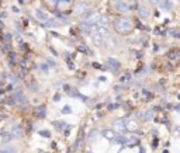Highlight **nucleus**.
<instances>
[{
    "mask_svg": "<svg viewBox=\"0 0 180 153\" xmlns=\"http://www.w3.org/2000/svg\"><path fill=\"white\" fill-rule=\"evenodd\" d=\"M41 70H42V72H45V73H48L49 66H48L47 63H42V65H41Z\"/></svg>",
    "mask_w": 180,
    "mask_h": 153,
    "instance_id": "7c9ffc66",
    "label": "nucleus"
},
{
    "mask_svg": "<svg viewBox=\"0 0 180 153\" xmlns=\"http://www.w3.org/2000/svg\"><path fill=\"white\" fill-rule=\"evenodd\" d=\"M59 98H61V97H59V96H58V94H56V96L53 97V101H59Z\"/></svg>",
    "mask_w": 180,
    "mask_h": 153,
    "instance_id": "4c0bfd02",
    "label": "nucleus"
},
{
    "mask_svg": "<svg viewBox=\"0 0 180 153\" xmlns=\"http://www.w3.org/2000/svg\"><path fill=\"white\" fill-rule=\"evenodd\" d=\"M142 120L143 121H149V120H152V117H153V113L152 111H145V113H142Z\"/></svg>",
    "mask_w": 180,
    "mask_h": 153,
    "instance_id": "412c9836",
    "label": "nucleus"
},
{
    "mask_svg": "<svg viewBox=\"0 0 180 153\" xmlns=\"http://www.w3.org/2000/svg\"><path fill=\"white\" fill-rule=\"evenodd\" d=\"M107 65H108V69H110L113 73H117L121 69V63H120L117 59H114V58H108L107 59Z\"/></svg>",
    "mask_w": 180,
    "mask_h": 153,
    "instance_id": "423d86ee",
    "label": "nucleus"
},
{
    "mask_svg": "<svg viewBox=\"0 0 180 153\" xmlns=\"http://www.w3.org/2000/svg\"><path fill=\"white\" fill-rule=\"evenodd\" d=\"M27 87H28L31 91H38V90H40L38 83L35 80H33V79H31V80H27Z\"/></svg>",
    "mask_w": 180,
    "mask_h": 153,
    "instance_id": "f3484780",
    "label": "nucleus"
},
{
    "mask_svg": "<svg viewBox=\"0 0 180 153\" xmlns=\"http://www.w3.org/2000/svg\"><path fill=\"white\" fill-rule=\"evenodd\" d=\"M92 40H93L94 45H97V46H100V45H101L103 42H104V38H103V37L100 35V34H98L97 31L92 34Z\"/></svg>",
    "mask_w": 180,
    "mask_h": 153,
    "instance_id": "4468645a",
    "label": "nucleus"
},
{
    "mask_svg": "<svg viewBox=\"0 0 180 153\" xmlns=\"http://www.w3.org/2000/svg\"><path fill=\"white\" fill-rule=\"evenodd\" d=\"M101 136L106 138V139H108V141H113L115 138V133L113 129H103L101 131Z\"/></svg>",
    "mask_w": 180,
    "mask_h": 153,
    "instance_id": "2eb2a0df",
    "label": "nucleus"
},
{
    "mask_svg": "<svg viewBox=\"0 0 180 153\" xmlns=\"http://www.w3.org/2000/svg\"><path fill=\"white\" fill-rule=\"evenodd\" d=\"M11 38H13V37L10 35V34H6V35H4V40H6V42H8V44H10V41H11Z\"/></svg>",
    "mask_w": 180,
    "mask_h": 153,
    "instance_id": "f704fd0d",
    "label": "nucleus"
},
{
    "mask_svg": "<svg viewBox=\"0 0 180 153\" xmlns=\"http://www.w3.org/2000/svg\"><path fill=\"white\" fill-rule=\"evenodd\" d=\"M8 63L11 65V66H14V65H16V53L10 52V56H8Z\"/></svg>",
    "mask_w": 180,
    "mask_h": 153,
    "instance_id": "a878e982",
    "label": "nucleus"
},
{
    "mask_svg": "<svg viewBox=\"0 0 180 153\" xmlns=\"http://www.w3.org/2000/svg\"><path fill=\"white\" fill-rule=\"evenodd\" d=\"M100 18H101V14H100V13H97V11H89L86 14V18H85V20H86L87 23H90V24H98Z\"/></svg>",
    "mask_w": 180,
    "mask_h": 153,
    "instance_id": "39448f33",
    "label": "nucleus"
},
{
    "mask_svg": "<svg viewBox=\"0 0 180 153\" xmlns=\"http://www.w3.org/2000/svg\"><path fill=\"white\" fill-rule=\"evenodd\" d=\"M79 30L85 32V34H93V32H96L98 30V24H90L86 20H83L79 23Z\"/></svg>",
    "mask_w": 180,
    "mask_h": 153,
    "instance_id": "f03ea898",
    "label": "nucleus"
},
{
    "mask_svg": "<svg viewBox=\"0 0 180 153\" xmlns=\"http://www.w3.org/2000/svg\"><path fill=\"white\" fill-rule=\"evenodd\" d=\"M35 115L38 118H45L47 117V107L45 105H40L37 110H35Z\"/></svg>",
    "mask_w": 180,
    "mask_h": 153,
    "instance_id": "dca6fc26",
    "label": "nucleus"
},
{
    "mask_svg": "<svg viewBox=\"0 0 180 153\" xmlns=\"http://www.w3.org/2000/svg\"><path fill=\"white\" fill-rule=\"evenodd\" d=\"M53 125H55V128L59 129V131L63 129V128H66V124L63 121H55V122H53Z\"/></svg>",
    "mask_w": 180,
    "mask_h": 153,
    "instance_id": "b1692460",
    "label": "nucleus"
},
{
    "mask_svg": "<svg viewBox=\"0 0 180 153\" xmlns=\"http://www.w3.org/2000/svg\"><path fill=\"white\" fill-rule=\"evenodd\" d=\"M149 14H151V10H149L146 6H139L138 7V16L141 17V18H148Z\"/></svg>",
    "mask_w": 180,
    "mask_h": 153,
    "instance_id": "9b49d317",
    "label": "nucleus"
},
{
    "mask_svg": "<svg viewBox=\"0 0 180 153\" xmlns=\"http://www.w3.org/2000/svg\"><path fill=\"white\" fill-rule=\"evenodd\" d=\"M40 135H41V136H44V138H51V133H49L48 131H41V132H40Z\"/></svg>",
    "mask_w": 180,
    "mask_h": 153,
    "instance_id": "2f4dec72",
    "label": "nucleus"
},
{
    "mask_svg": "<svg viewBox=\"0 0 180 153\" xmlns=\"http://www.w3.org/2000/svg\"><path fill=\"white\" fill-rule=\"evenodd\" d=\"M97 32L103 38H108V37H110V30H108V27H98Z\"/></svg>",
    "mask_w": 180,
    "mask_h": 153,
    "instance_id": "6ab92c4d",
    "label": "nucleus"
},
{
    "mask_svg": "<svg viewBox=\"0 0 180 153\" xmlns=\"http://www.w3.org/2000/svg\"><path fill=\"white\" fill-rule=\"evenodd\" d=\"M111 2H114V3H118V2H123V0H111Z\"/></svg>",
    "mask_w": 180,
    "mask_h": 153,
    "instance_id": "58836bf2",
    "label": "nucleus"
},
{
    "mask_svg": "<svg viewBox=\"0 0 180 153\" xmlns=\"http://www.w3.org/2000/svg\"><path fill=\"white\" fill-rule=\"evenodd\" d=\"M128 3H130V6H131L132 8L137 7V3H138V0H127Z\"/></svg>",
    "mask_w": 180,
    "mask_h": 153,
    "instance_id": "72a5a7b5",
    "label": "nucleus"
},
{
    "mask_svg": "<svg viewBox=\"0 0 180 153\" xmlns=\"http://www.w3.org/2000/svg\"><path fill=\"white\" fill-rule=\"evenodd\" d=\"M45 63H47V65H49L51 68H53V66H55V62H53L52 59H49V58H47V59H45Z\"/></svg>",
    "mask_w": 180,
    "mask_h": 153,
    "instance_id": "c756f323",
    "label": "nucleus"
},
{
    "mask_svg": "<svg viewBox=\"0 0 180 153\" xmlns=\"http://www.w3.org/2000/svg\"><path fill=\"white\" fill-rule=\"evenodd\" d=\"M72 4V0H59L56 3V6L53 8H56L59 13H63V11H66L68 8H69V6Z\"/></svg>",
    "mask_w": 180,
    "mask_h": 153,
    "instance_id": "0eeeda50",
    "label": "nucleus"
},
{
    "mask_svg": "<svg viewBox=\"0 0 180 153\" xmlns=\"http://www.w3.org/2000/svg\"><path fill=\"white\" fill-rule=\"evenodd\" d=\"M72 2H73V0H72Z\"/></svg>",
    "mask_w": 180,
    "mask_h": 153,
    "instance_id": "37998d69",
    "label": "nucleus"
},
{
    "mask_svg": "<svg viewBox=\"0 0 180 153\" xmlns=\"http://www.w3.org/2000/svg\"><path fill=\"white\" fill-rule=\"evenodd\" d=\"M125 128H127V131L134 132V131L138 129V122L135 121V120H127V121H125Z\"/></svg>",
    "mask_w": 180,
    "mask_h": 153,
    "instance_id": "f8f14e48",
    "label": "nucleus"
},
{
    "mask_svg": "<svg viewBox=\"0 0 180 153\" xmlns=\"http://www.w3.org/2000/svg\"><path fill=\"white\" fill-rule=\"evenodd\" d=\"M70 113H72V107L70 105H65L62 108V114H70Z\"/></svg>",
    "mask_w": 180,
    "mask_h": 153,
    "instance_id": "c85d7f7f",
    "label": "nucleus"
},
{
    "mask_svg": "<svg viewBox=\"0 0 180 153\" xmlns=\"http://www.w3.org/2000/svg\"><path fill=\"white\" fill-rule=\"evenodd\" d=\"M117 107H118L117 104H110V105H108V110H115Z\"/></svg>",
    "mask_w": 180,
    "mask_h": 153,
    "instance_id": "e433bc0d",
    "label": "nucleus"
},
{
    "mask_svg": "<svg viewBox=\"0 0 180 153\" xmlns=\"http://www.w3.org/2000/svg\"><path fill=\"white\" fill-rule=\"evenodd\" d=\"M114 8H115V11L123 13V14L130 13L132 10V7L130 6V3H128L127 0H123V2H118V3H114Z\"/></svg>",
    "mask_w": 180,
    "mask_h": 153,
    "instance_id": "20e7f679",
    "label": "nucleus"
},
{
    "mask_svg": "<svg viewBox=\"0 0 180 153\" xmlns=\"http://www.w3.org/2000/svg\"><path fill=\"white\" fill-rule=\"evenodd\" d=\"M13 139V135L11 133H4L3 135V142L6 143V142H8V141H11Z\"/></svg>",
    "mask_w": 180,
    "mask_h": 153,
    "instance_id": "cd10ccee",
    "label": "nucleus"
},
{
    "mask_svg": "<svg viewBox=\"0 0 180 153\" xmlns=\"http://www.w3.org/2000/svg\"><path fill=\"white\" fill-rule=\"evenodd\" d=\"M114 28L120 35H128V34H131L132 30H134V23H132V20L128 18V17H118V18L114 21Z\"/></svg>",
    "mask_w": 180,
    "mask_h": 153,
    "instance_id": "f257e3e1",
    "label": "nucleus"
},
{
    "mask_svg": "<svg viewBox=\"0 0 180 153\" xmlns=\"http://www.w3.org/2000/svg\"><path fill=\"white\" fill-rule=\"evenodd\" d=\"M162 7H163V10H172V2L170 0H165L162 3Z\"/></svg>",
    "mask_w": 180,
    "mask_h": 153,
    "instance_id": "393cba45",
    "label": "nucleus"
},
{
    "mask_svg": "<svg viewBox=\"0 0 180 153\" xmlns=\"http://www.w3.org/2000/svg\"><path fill=\"white\" fill-rule=\"evenodd\" d=\"M0 153H17V149L14 146H7V148L0 150Z\"/></svg>",
    "mask_w": 180,
    "mask_h": 153,
    "instance_id": "5701e85b",
    "label": "nucleus"
},
{
    "mask_svg": "<svg viewBox=\"0 0 180 153\" xmlns=\"http://www.w3.org/2000/svg\"><path fill=\"white\" fill-rule=\"evenodd\" d=\"M65 93L68 94V96H70V97H78L79 94H80V93L76 91L73 87H65Z\"/></svg>",
    "mask_w": 180,
    "mask_h": 153,
    "instance_id": "aec40b11",
    "label": "nucleus"
},
{
    "mask_svg": "<svg viewBox=\"0 0 180 153\" xmlns=\"http://www.w3.org/2000/svg\"><path fill=\"white\" fill-rule=\"evenodd\" d=\"M96 136H97V131H96V129H93V131H92V132H89V141H94V139H96Z\"/></svg>",
    "mask_w": 180,
    "mask_h": 153,
    "instance_id": "bb28decb",
    "label": "nucleus"
},
{
    "mask_svg": "<svg viewBox=\"0 0 180 153\" xmlns=\"http://www.w3.org/2000/svg\"><path fill=\"white\" fill-rule=\"evenodd\" d=\"M0 96H2V91H0Z\"/></svg>",
    "mask_w": 180,
    "mask_h": 153,
    "instance_id": "79ce46f5",
    "label": "nucleus"
},
{
    "mask_svg": "<svg viewBox=\"0 0 180 153\" xmlns=\"http://www.w3.org/2000/svg\"><path fill=\"white\" fill-rule=\"evenodd\" d=\"M130 79H131V75H130V73H127V75H124V76L121 77V81H128Z\"/></svg>",
    "mask_w": 180,
    "mask_h": 153,
    "instance_id": "473e14b6",
    "label": "nucleus"
},
{
    "mask_svg": "<svg viewBox=\"0 0 180 153\" xmlns=\"http://www.w3.org/2000/svg\"><path fill=\"white\" fill-rule=\"evenodd\" d=\"M113 141L115 142V143H118V145H125L127 146V141H128V138L127 136H124V135H118V136H115Z\"/></svg>",
    "mask_w": 180,
    "mask_h": 153,
    "instance_id": "a211bd4d",
    "label": "nucleus"
},
{
    "mask_svg": "<svg viewBox=\"0 0 180 153\" xmlns=\"http://www.w3.org/2000/svg\"><path fill=\"white\" fill-rule=\"evenodd\" d=\"M148 2H149V3H151L152 6H156V4H159L160 0H148Z\"/></svg>",
    "mask_w": 180,
    "mask_h": 153,
    "instance_id": "c9c22d12",
    "label": "nucleus"
},
{
    "mask_svg": "<svg viewBox=\"0 0 180 153\" xmlns=\"http://www.w3.org/2000/svg\"><path fill=\"white\" fill-rule=\"evenodd\" d=\"M11 97L16 101H18V103H27V97H25V94L21 91V90H18V89H16L14 91H13Z\"/></svg>",
    "mask_w": 180,
    "mask_h": 153,
    "instance_id": "6e6552de",
    "label": "nucleus"
},
{
    "mask_svg": "<svg viewBox=\"0 0 180 153\" xmlns=\"http://www.w3.org/2000/svg\"><path fill=\"white\" fill-rule=\"evenodd\" d=\"M139 153H143V150H141V152H139Z\"/></svg>",
    "mask_w": 180,
    "mask_h": 153,
    "instance_id": "a19ab883",
    "label": "nucleus"
},
{
    "mask_svg": "<svg viewBox=\"0 0 180 153\" xmlns=\"http://www.w3.org/2000/svg\"><path fill=\"white\" fill-rule=\"evenodd\" d=\"M90 11V4L86 3V2H79L75 7V13L78 16H86L87 13Z\"/></svg>",
    "mask_w": 180,
    "mask_h": 153,
    "instance_id": "7ed1b4c3",
    "label": "nucleus"
},
{
    "mask_svg": "<svg viewBox=\"0 0 180 153\" xmlns=\"http://www.w3.org/2000/svg\"><path fill=\"white\" fill-rule=\"evenodd\" d=\"M35 17H37L40 21H42V23H47V21L49 20V16L44 10H41V8H37V10H35Z\"/></svg>",
    "mask_w": 180,
    "mask_h": 153,
    "instance_id": "1a4fd4ad",
    "label": "nucleus"
},
{
    "mask_svg": "<svg viewBox=\"0 0 180 153\" xmlns=\"http://www.w3.org/2000/svg\"><path fill=\"white\" fill-rule=\"evenodd\" d=\"M138 143H139V141L137 139V138H134V136H130V138H128L127 146H135V145H138Z\"/></svg>",
    "mask_w": 180,
    "mask_h": 153,
    "instance_id": "4be33fe9",
    "label": "nucleus"
},
{
    "mask_svg": "<svg viewBox=\"0 0 180 153\" xmlns=\"http://www.w3.org/2000/svg\"><path fill=\"white\" fill-rule=\"evenodd\" d=\"M114 131H117V132H125L127 131V128H125V121L124 120H117V121L114 122Z\"/></svg>",
    "mask_w": 180,
    "mask_h": 153,
    "instance_id": "9d476101",
    "label": "nucleus"
},
{
    "mask_svg": "<svg viewBox=\"0 0 180 153\" xmlns=\"http://www.w3.org/2000/svg\"><path fill=\"white\" fill-rule=\"evenodd\" d=\"M0 27H3V23H2V21H0Z\"/></svg>",
    "mask_w": 180,
    "mask_h": 153,
    "instance_id": "ea45409f",
    "label": "nucleus"
},
{
    "mask_svg": "<svg viewBox=\"0 0 180 153\" xmlns=\"http://www.w3.org/2000/svg\"><path fill=\"white\" fill-rule=\"evenodd\" d=\"M13 135V138H21L23 136V131H21V128H20V125H17V124H14L11 126V132H10Z\"/></svg>",
    "mask_w": 180,
    "mask_h": 153,
    "instance_id": "ddd939ff",
    "label": "nucleus"
}]
</instances>
